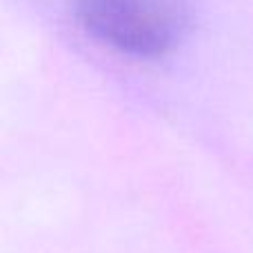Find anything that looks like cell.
<instances>
[{
  "mask_svg": "<svg viewBox=\"0 0 253 253\" xmlns=\"http://www.w3.org/2000/svg\"><path fill=\"white\" fill-rule=\"evenodd\" d=\"M83 27L131 56H160L187 27L182 0H71Z\"/></svg>",
  "mask_w": 253,
  "mask_h": 253,
  "instance_id": "1",
  "label": "cell"
}]
</instances>
